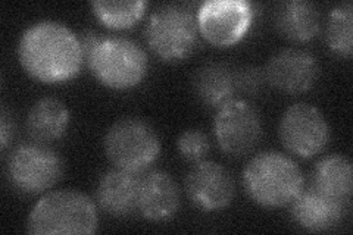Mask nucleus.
Returning <instances> with one entry per match:
<instances>
[{
    "label": "nucleus",
    "mask_w": 353,
    "mask_h": 235,
    "mask_svg": "<svg viewBox=\"0 0 353 235\" xmlns=\"http://www.w3.org/2000/svg\"><path fill=\"white\" fill-rule=\"evenodd\" d=\"M18 58L32 78L57 84L80 74L84 52L80 37L71 28L58 21L43 19L21 34Z\"/></svg>",
    "instance_id": "f257e3e1"
},
{
    "label": "nucleus",
    "mask_w": 353,
    "mask_h": 235,
    "mask_svg": "<svg viewBox=\"0 0 353 235\" xmlns=\"http://www.w3.org/2000/svg\"><path fill=\"white\" fill-rule=\"evenodd\" d=\"M241 178L249 197L270 209L290 205L305 184L299 165L289 156L274 150L253 156Z\"/></svg>",
    "instance_id": "f03ea898"
},
{
    "label": "nucleus",
    "mask_w": 353,
    "mask_h": 235,
    "mask_svg": "<svg viewBox=\"0 0 353 235\" xmlns=\"http://www.w3.org/2000/svg\"><path fill=\"white\" fill-rule=\"evenodd\" d=\"M97 209L90 197L77 190H57L32 206L27 231L36 235L93 234L97 231Z\"/></svg>",
    "instance_id": "7ed1b4c3"
},
{
    "label": "nucleus",
    "mask_w": 353,
    "mask_h": 235,
    "mask_svg": "<svg viewBox=\"0 0 353 235\" xmlns=\"http://www.w3.org/2000/svg\"><path fill=\"white\" fill-rule=\"evenodd\" d=\"M84 58L97 81L114 90L139 85L149 70L146 52L127 37L102 36Z\"/></svg>",
    "instance_id": "20e7f679"
},
{
    "label": "nucleus",
    "mask_w": 353,
    "mask_h": 235,
    "mask_svg": "<svg viewBox=\"0 0 353 235\" xmlns=\"http://www.w3.org/2000/svg\"><path fill=\"white\" fill-rule=\"evenodd\" d=\"M105 153L118 170L128 172L145 171L161 153L157 130L140 118L117 121L106 132Z\"/></svg>",
    "instance_id": "39448f33"
},
{
    "label": "nucleus",
    "mask_w": 353,
    "mask_h": 235,
    "mask_svg": "<svg viewBox=\"0 0 353 235\" xmlns=\"http://www.w3.org/2000/svg\"><path fill=\"white\" fill-rule=\"evenodd\" d=\"M145 36L149 48L161 59L183 61L196 49L197 21L190 10L181 5H163L150 15Z\"/></svg>",
    "instance_id": "423d86ee"
},
{
    "label": "nucleus",
    "mask_w": 353,
    "mask_h": 235,
    "mask_svg": "<svg viewBox=\"0 0 353 235\" xmlns=\"http://www.w3.org/2000/svg\"><path fill=\"white\" fill-rule=\"evenodd\" d=\"M63 161L48 144L26 143L15 147L6 161V176L17 192L36 196L58 184Z\"/></svg>",
    "instance_id": "0eeeda50"
},
{
    "label": "nucleus",
    "mask_w": 353,
    "mask_h": 235,
    "mask_svg": "<svg viewBox=\"0 0 353 235\" xmlns=\"http://www.w3.org/2000/svg\"><path fill=\"white\" fill-rule=\"evenodd\" d=\"M253 5L246 0H208L199 6V32L215 46L227 48L245 37L253 22Z\"/></svg>",
    "instance_id": "6e6552de"
},
{
    "label": "nucleus",
    "mask_w": 353,
    "mask_h": 235,
    "mask_svg": "<svg viewBox=\"0 0 353 235\" xmlns=\"http://www.w3.org/2000/svg\"><path fill=\"white\" fill-rule=\"evenodd\" d=\"M279 136L289 152L301 158H312L328 144L330 125L318 108L294 103L285 109L280 119Z\"/></svg>",
    "instance_id": "1a4fd4ad"
},
{
    "label": "nucleus",
    "mask_w": 353,
    "mask_h": 235,
    "mask_svg": "<svg viewBox=\"0 0 353 235\" xmlns=\"http://www.w3.org/2000/svg\"><path fill=\"white\" fill-rule=\"evenodd\" d=\"M215 137L227 154L249 153L262 137L259 112L243 99H234L221 106L214 119Z\"/></svg>",
    "instance_id": "9d476101"
},
{
    "label": "nucleus",
    "mask_w": 353,
    "mask_h": 235,
    "mask_svg": "<svg viewBox=\"0 0 353 235\" xmlns=\"http://www.w3.org/2000/svg\"><path fill=\"white\" fill-rule=\"evenodd\" d=\"M185 193L199 209H225L234 198L236 185L227 167L216 162H197L185 176Z\"/></svg>",
    "instance_id": "9b49d317"
},
{
    "label": "nucleus",
    "mask_w": 353,
    "mask_h": 235,
    "mask_svg": "<svg viewBox=\"0 0 353 235\" xmlns=\"http://www.w3.org/2000/svg\"><path fill=\"white\" fill-rule=\"evenodd\" d=\"M319 74L315 56L303 49L289 48L275 53L263 71L265 80L280 92L297 94L307 92Z\"/></svg>",
    "instance_id": "f8f14e48"
},
{
    "label": "nucleus",
    "mask_w": 353,
    "mask_h": 235,
    "mask_svg": "<svg viewBox=\"0 0 353 235\" xmlns=\"http://www.w3.org/2000/svg\"><path fill=\"white\" fill-rule=\"evenodd\" d=\"M290 205L297 225L314 232L337 227L349 210V200L327 196L312 187L302 190Z\"/></svg>",
    "instance_id": "ddd939ff"
},
{
    "label": "nucleus",
    "mask_w": 353,
    "mask_h": 235,
    "mask_svg": "<svg viewBox=\"0 0 353 235\" xmlns=\"http://www.w3.org/2000/svg\"><path fill=\"white\" fill-rule=\"evenodd\" d=\"M180 209V190L174 178L163 171H152L140 178L137 210L149 221L171 219Z\"/></svg>",
    "instance_id": "4468645a"
},
{
    "label": "nucleus",
    "mask_w": 353,
    "mask_h": 235,
    "mask_svg": "<svg viewBox=\"0 0 353 235\" xmlns=\"http://www.w3.org/2000/svg\"><path fill=\"white\" fill-rule=\"evenodd\" d=\"M139 185L140 178L134 172L109 171L97 184L96 200L101 209L110 216H130L137 210Z\"/></svg>",
    "instance_id": "2eb2a0df"
},
{
    "label": "nucleus",
    "mask_w": 353,
    "mask_h": 235,
    "mask_svg": "<svg viewBox=\"0 0 353 235\" xmlns=\"http://www.w3.org/2000/svg\"><path fill=\"white\" fill-rule=\"evenodd\" d=\"M193 90L202 103L219 109L234 100L239 90L236 71L221 62H209L193 75Z\"/></svg>",
    "instance_id": "dca6fc26"
},
{
    "label": "nucleus",
    "mask_w": 353,
    "mask_h": 235,
    "mask_svg": "<svg viewBox=\"0 0 353 235\" xmlns=\"http://www.w3.org/2000/svg\"><path fill=\"white\" fill-rule=\"evenodd\" d=\"M70 110L57 97H43L27 115V132L32 141L49 144L59 140L70 125Z\"/></svg>",
    "instance_id": "f3484780"
},
{
    "label": "nucleus",
    "mask_w": 353,
    "mask_h": 235,
    "mask_svg": "<svg viewBox=\"0 0 353 235\" xmlns=\"http://www.w3.org/2000/svg\"><path fill=\"white\" fill-rule=\"evenodd\" d=\"M275 27L285 39L307 41L319 31V10L316 5L306 0H289L275 9Z\"/></svg>",
    "instance_id": "a211bd4d"
},
{
    "label": "nucleus",
    "mask_w": 353,
    "mask_h": 235,
    "mask_svg": "<svg viewBox=\"0 0 353 235\" xmlns=\"http://www.w3.org/2000/svg\"><path fill=\"white\" fill-rule=\"evenodd\" d=\"M309 187L331 197L349 200L353 190L350 161L343 154L325 156L314 166Z\"/></svg>",
    "instance_id": "6ab92c4d"
},
{
    "label": "nucleus",
    "mask_w": 353,
    "mask_h": 235,
    "mask_svg": "<svg viewBox=\"0 0 353 235\" xmlns=\"http://www.w3.org/2000/svg\"><path fill=\"white\" fill-rule=\"evenodd\" d=\"M353 32V8L350 2L340 3L331 9L325 28L328 48L340 56L350 58Z\"/></svg>",
    "instance_id": "aec40b11"
},
{
    "label": "nucleus",
    "mask_w": 353,
    "mask_h": 235,
    "mask_svg": "<svg viewBox=\"0 0 353 235\" xmlns=\"http://www.w3.org/2000/svg\"><path fill=\"white\" fill-rule=\"evenodd\" d=\"M148 3L145 0L137 2H92V9L96 17L106 27L123 30L130 28L143 17Z\"/></svg>",
    "instance_id": "412c9836"
},
{
    "label": "nucleus",
    "mask_w": 353,
    "mask_h": 235,
    "mask_svg": "<svg viewBox=\"0 0 353 235\" xmlns=\"http://www.w3.org/2000/svg\"><path fill=\"white\" fill-rule=\"evenodd\" d=\"M176 147L180 154L189 162H201L206 158L211 149V143L206 134L201 130H185L176 140Z\"/></svg>",
    "instance_id": "4be33fe9"
},
{
    "label": "nucleus",
    "mask_w": 353,
    "mask_h": 235,
    "mask_svg": "<svg viewBox=\"0 0 353 235\" xmlns=\"http://www.w3.org/2000/svg\"><path fill=\"white\" fill-rule=\"evenodd\" d=\"M236 80H237V88L243 93L253 94L261 90L262 83L265 80V75L258 68H243L240 71H236Z\"/></svg>",
    "instance_id": "5701e85b"
},
{
    "label": "nucleus",
    "mask_w": 353,
    "mask_h": 235,
    "mask_svg": "<svg viewBox=\"0 0 353 235\" xmlns=\"http://www.w3.org/2000/svg\"><path fill=\"white\" fill-rule=\"evenodd\" d=\"M14 131H15V124L14 119L10 118L6 110L2 112V118H0V132H2V150L8 147V144L10 139L14 137Z\"/></svg>",
    "instance_id": "b1692460"
}]
</instances>
